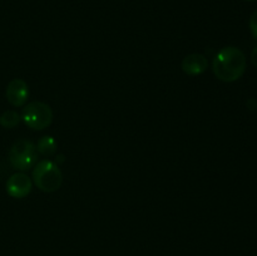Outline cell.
<instances>
[{
	"label": "cell",
	"instance_id": "obj_1",
	"mask_svg": "<svg viewBox=\"0 0 257 256\" xmlns=\"http://www.w3.org/2000/svg\"><path fill=\"white\" fill-rule=\"evenodd\" d=\"M212 70L218 80L236 82L246 70L245 53L237 47L222 48L213 58Z\"/></svg>",
	"mask_w": 257,
	"mask_h": 256
},
{
	"label": "cell",
	"instance_id": "obj_2",
	"mask_svg": "<svg viewBox=\"0 0 257 256\" xmlns=\"http://www.w3.org/2000/svg\"><path fill=\"white\" fill-rule=\"evenodd\" d=\"M33 182L43 192H55L63 183V175L59 166L49 160L39 161L34 165Z\"/></svg>",
	"mask_w": 257,
	"mask_h": 256
},
{
	"label": "cell",
	"instance_id": "obj_3",
	"mask_svg": "<svg viewBox=\"0 0 257 256\" xmlns=\"http://www.w3.org/2000/svg\"><path fill=\"white\" fill-rule=\"evenodd\" d=\"M38 152L35 145L29 140H18L10 147L8 158L13 168L20 171H27L37 163Z\"/></svg>",
	"mask_w": 257,
	"mask_h": 256
},
{
	"label": "cell",
	"instance_id": "obj_4",
	"mask_svg": "<svg viewBox=\"0 0 257 256\" xmlns=\"http://www.w3.org/2000/svg\"><path fill=\"white\" fill-rule=\"evenodd\" d=\"M20 118L32 130L42 131L52 124L53 112L47 103L35 100L24 105Z\"/></svg>",
	"mask_w": 257,
	"mask_h": 256
},
{
	"label": "cell",
	"instance_id": "obj_5",
	"mask_svg": "<svg viewBox=\"0 0 257 256\" xmlns=\"http://www.w3.org/2000/svg\"><path fill=\"white\" fill-rule=\"evenodd\" d=\"M33 181L27 173L17 172L7 181V192L13 198H24L32 192Z\"/></svg>",
	"mask_w": 257,
	"mask_h": 256
},
{
	"label": "cell",
	"instance_id": "obj_6",
	"mask_svg": "<svg viewBox=\"0 0 257 256\" xmlns=\"http://www.w3.org/2000/svg\"><path fill=\"white\" fill-rule=\"evenodd\" d=\"M5 97L13 107L25 105L28 98H29V87H28L27 82L20 78H14L13 80H10L9 84L7 85Z\"/></svg>",
	"mask_w": 257,
	"mask_h": 256
},
{
	"label": "cell",
	"instance_id": "obj_7",
	"mask_svg": "<svg viewBox=\"0 0 257 256\" xmlns=\"http://www.w3.org/2000/svg\"><path fill=\"white\" fill-rule=\"evenodd\" d=\"M182 70L188 75H200L208 68V60L207 58L200 53H193V54L187 55L183 58L182 60Z\"/></svg>",
	"mask_w": 257,
	"mask_h": 256
},
{
	"label": "cell",
	"instance_id": "obj_8",
	"mask_svg": "<svg viewBox=\"0 0 257 256\" xmlns=\"http://www.w3.org/2000/svg\"><path fill=\"white\" fill-rule=\"evenodd\" d=\"M35 148H37V152L42 156H52L57 151V142L52 136H44L39 138Z\"/></svg>",
	"mask_w": 257,
	"mask_h": 256
},
{
	"label": "cell",
	"instance_id": "obj_9",
	"mask_svg": "<svg viewBox=\"0 0 257 256\" xmlns=\"http://www.w3.org/2000/svg\"><path fill=\"white\" fill-rule=\"evenodd\" d=\"M20 114L17 110H5L3 114H0V125L7 130H12V128L17 127L20 122Z\"/></svg>",
	"mask_w": 257,
	"mask_h": 256
},
{
	"label": "cell",
	"instance_id": "obj_10",
	"mask_svg": "<svg viewBox=\"0 0 257 256\" xmlns=\"http://www.w3.org/2000/svg\"><path fill=\"white\" fill-rule=\"evenodd\" d=\"M248 25H250V30L251 33H252V35L257 39V10L251 15Z\"/></svg>",
	"mask_w": 257,
	"mask_h": 256
},
{
	"label": "cell",
	"instance_id": "obj_11",
	"mask_svg": "<svg viewBox=\"0 0 257 256\" xmlns=\"http://www.w3.org/2000/svg\"><path fill=\"white\" fill-rule=\"evenodd\" d=\"M251 63L257 68V47L251 53Z\"/></svg>",
	"mask_w": 257,
	"mask_h": 256
},
{
	"label": "cell",
	"instance_id": "obj_12",
	"mask_svg": "<svg viewBox=\"0 0 257 256\" xmlns=\"http://www.w3.org/2000/svg\"><path fill=\"white\" fill-rule=\"evenodd\" d=\"M246 2H255V0H246Z\"/></svg>",
	"mask_w": 257,
	"mask_h": 256
}]
</instances>
